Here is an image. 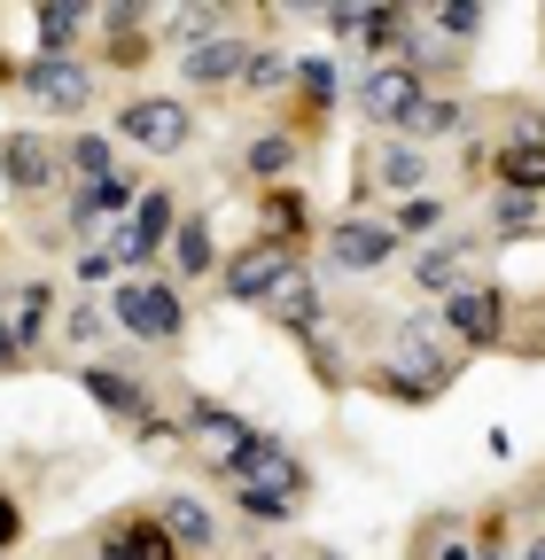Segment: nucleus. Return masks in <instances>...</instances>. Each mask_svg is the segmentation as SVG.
<instances>
[{
  "label": "nucleus",
  "mask_w": 545,
  "mask_h": 560,
  "mask_svg": "<svg viewBox=\"0 0 545 560\" xmlns=\"http://www.w3.org/2000/svg\"><path fill=\"white\" fill-rule=\"evenodd\" d=\"M109 327L132 335V342H156V350H179L187 335V304H179V280H117L109 296Z\"/></svg>",
  "instance_id": "nucleus-1"
},
{
  "label": "nucleus",
  "mask_w": 545,
  "mask_h": 560,
  "mask_svg": "<svg viewBox=\"0 0 545 560\" xmlns=\"http://www.w3.org/2000/svg\"><path fill=\"white\" fill-rule=\"evenodd\" d=\"M179 219L187 210L172 202V187H149L141 202H132V219L109 234V249H117V265H125V280H149V265L172 249V234H179Z\"/></svg>",
  "instance_id": "nucleus-2"
},
{
  "label": "nucleus",
  "mask_w": 545,
  "mask_h": 560,
  "mask_svg": "<svg viewBox=\"0 0 545 560\" xmlns=\"http://www.w3.org/2000/svg\"><path fill=\"white\" fill-rule=\"evenodd\" d=\"M117 140H125V149H149V156H179L195 140V109L172 102V94H132L117 109Z\"/></svg>",
  "instance_id": "nucleus-3"
},
{
  "label": "nucleus",
  "mask_w": 545,
  "mask_h": 560,
  "mask_svg": "<svg viewBox=\"0 0 545 560\" xmlns=\"http://www.w3.org/2000/svg\"><path fill=\"white\" fill-rule=\"evenodd\" d=\"M227 482H234V490H265V499H281V506H304V499H312V467H304L281 436H265V429H257V444L234 459Z\"/></svg>",
  "instance_id": "nucleus-4"
},
{
  "label": "nucleus",
  "mask_w": 545,
  "mask_h": 560,
  "mask_svg": "<svg viewBox=\"0 0 545 560\" xmlns=\"http://www.w3.org/2000/svg\"><path fill=\"white\" fill-rule=\"evenodd\" d=\"M397 249H405L397 226L390 219H367V210H344V219H327V234H320V257L335 272H382Z\"/></svg>",
  "instance_id": "nucleus-5"
},
{
  "label": "nucleus",
  "mask_w": 545,
  "mask_h": 560,
  "mask_svg": "<svg viewBox=\"0 0 545 560\" xmlns=\"http://www.w3.org/2000/svg\"><path fill=\"white\" fill-rule=\"evenodd\" d=\"M421 102H429V86L405 62H367L359 70V109H367V125H382V140H397L405 117H414Z\"/></svg>",
  "instance_id": "nucleus-6"
},
{
  "label": "nucleus",
  "mask_w": 545,
  "mask_h": 560,
  "mask_svg": "<svg viewBox=\"0 0 545 560\" xmlns=\"http://www.w3.org/2000/svg\"><path fill=\"white\" fill-rule=\"evenodd\" d=\"M16 86H24L47 117H79V109L94 102V62H79V55H32Z\"/></svg>",
  "instance_id": "nucleus-7"
},
{
  "label": "nucleus",
  "mask_w": 545,
  "mask_h": 560,
  "mask_svg": "<svg viewBox=\"0 0 545 560\" xmlns=\"http://www.w3.org/2000/svg\"><path fill=\"white\" fill-rule=\"evenodd\" d=\"M444 327H452V342L467 350H507L514 342V319H507V296L499 289H484V280H475V289H460L452 304H444Z\"/></svg>",
  "instance_id": "nucleus-8"
},
{
  "label": "nucleus",
  "mask_w": 545,
  "mask_h": 560,
  "mask_svg": "<svg viewBox=\"0 0 545 560\" xmlns=\"http://www.w3.org/2000/svg\"><path fill=\"white\" fill-rule=\"evenodd\" d=\"M79 389H86V397H94V405L117 420V429H141V436H149L156 420H164L141 374H117V366H102V359H94V366H79Z\"/></svg>",
  "instance_id": "nucleus-9"
},
{
  "label": "nucleus",
  "mask_w": 545,
  "mask_h": 560,
  "mask_svg": "<svg viewBox=\"0 0 545 560\" xmlns=\"http://www.w3.org/2000/svg\"><path fill=\"white\" fill-rule=\"evenodd\" d=\"M179 429L195 436V452L211 459L219 475H234V459L257 444V429H250V420H242V412H227V405H211V397H187V420H179Z\"/></svg>",
  "instance_id": "nucleus-10"
},
{
  "label": "nucleus",
  "mask_w": 545,
  "mask_h": 560,
  "mask_svg": "<svg viewBox=\"0 0 545 560\" xmlns=\"http://www.w3.org/2000/svg\"><path fill=\"white\" fill-rule=\"evenodd\" d=\"M94 552H102V560H187L179 537H172L156 514H109V522L94 529Z\"/></svg>",
  "instance_id": "nucleus-11"
},
{
  "label": "nucleus",
  "mask_w": 545,
  "mask_h": 560,
  "mask_svg": "<svg viewBox=\"0 0 545 560\" xmlns=\"http://www.w3.org/2000/svg\"><path fill=\"white\" fill-rule=\"evenodd\" d=\"M281 265H297V249H289V242H272V234H257L250 249H234V257H227V272H219L227 304H257L272 280H281Z\"/></svg>",
  "instance_id": "nucleus-12"
},
{
  "label": "nucleus",
  "mask_w": 545,
  "mask_h": 560,
  "mask_svg": "<svg viewBox=\"0 0 545 560\" xmlns=\"http://www.w3.org/2000/svg\"><path fill=\"white\" fill-rule=\"evenodd\" d=\"M55 172H62V149H55V140H39V132H9V140H0V179H9L24 202H39V195L55 187Z\"/></svg>",
  "instance_id": "nucleus-13"
},
{
  "label": "nucleus",
  "mask_w": 545,
  "mask_h": 560,
  "mask_svg": "<svg viewBox=\"0 0 545 560\" xmlns=\"http://www.w3.org/2000/svg\"><path fill=\"white\" fill-rule=\"evenodd\" d=\"M257 312H265L272 327H289V335H312V327H320V280H312V265H304V257L281 265V280L257 296Z\"/></svg>",
  "instance_id": "nucleus-14"
},
{
  "label": "nucleus",
  "mask_w": 545,
  "mask_h": 560,
  "mask_svg": "<svg viewBox=\"0 0 545 560\" xmlns=\"http://www.w3.org/2000/svg\"><path fill=\"white\" fill-rule=\"evenodd\" d=\"M250 39L242 32H227V39H211V47H187L179 55V79L195 86V94H219V86H242V70H250Z\"/></svg>",
  "instance_id": "nucleus-15"
},
{
  "label": "nucleus",
  "mask_w": 545,
  "mask_h": 560,
  "mask_svg": "<svg viewBox=\"0 0 545 560\" xmlns=\"http://www.w3.org/2000/svg\"><path fill=\"white\" fill-rule=\"evenodd\" d=\"M367 179L382 187V195H429L437 187V172H429V156L414 149V140H374V156H367Z\"/></svg>",
  "instance_id": "nucleus-16"
},
{
  "label": "nucleus",
  "mask_w": 545,
  "mask_h": 560,
  "mask_svg": "<svg viewBox=\"0 0 545 560\" xmlns=\"http://www.w3.org/2000/svg\"><path fill=\"white\" fill-rule=\"evenodd\" d=\"M467 265H475V242H429L421 257H414V280H421V296H460V289H475L467 280Z\"/></svg>",
  "instance_id": "nucleus-17"
},
{
  "label": "nucleus",
  "mask_w": 545,
  "mask_h": 560,
  "mask_svg": "<svg viewBox=\"0 0 545 560\" xmlns=\"http://www.w3.org/2000/svg\"><path fill=\"white\" fill-rule=\"evenodd\" d=\"M172 280H211V272H227L219 265V242H211V219H202V210H195V219H179V234H172Z\"/></svg>",
  "instance_id": "nucleus-18"
},
{
  "label": "nucleus",
  "mask_w": 545,
  "mask_h": 560,
  "mask_svg": "<svg viewBox=\"0 0 545 560\" xmlns=\"http://www.w3.org/2000/svg\"><path fill=\"white\" fill-rule=\"evenodd\" d=\"M467 125H475V109H467L460 94H429V102H421L414 117H405V132H397V140H414V149H429V140H460Z\"/></svg>",
  "instance_id": "nucleus-19"
},
{
  "label": "nucleus",
  "mask_w": 545,
  "mask_h": 560,
  "mask_svg": "<svg viewBox=\"0 0 545 560\" xmlns=\"http://www.w3.org/2000/svg\"><path fill=\"white\" fill-rule=\"evenodd\" d=\"M47 319H55V289H47V280H16V289H9V327H16V342H24V359L39 350Z\"/></svg>",
  "instance_id": "nucleus-20"
},
{
  "label": "nucleus",
  "mask_w": 545,
  "mask_h": 560,
  "mask_svg": "<svg viewBox=\"0 0 545 560\" xmlns=\"http://www.w3.org/2000/svg\"><path fill=\"white\" fill-rule=\"evenodd\" d=\"M397 62H405V70H414V79H421V86H437V79L452 86V79H460V47H444V39H437L429 24H414V39H405V47H397Z\"/></svg>",
  "instance_id": "nucleus-21"
},
{
  "label": "nucleus",
  "mask_w": 545,
  "mask_h": 560,
  "mask_svg": "<svg viewBox=\"0 0 545 560\" xmlns=\"http://www.w3.org/2000/svg\"><path fill=\"white\" fill-rule=\"evenodd\" d=\"M172 537H179V552H211V537H219V522H211V506L195 499V490H179V499H164V514H156Z\"/></svg>",
  "instance_id": "nucleus-22"
},
{
  "label": "nucleus",
  "mask_w": 545,
  "mask_h": 560,
  "mask_svg": "<svg viewBox=\"0 0 545 560\" xmlns=\"http://www.w3.org/2000/svg\"><path fill=\"white\" fill-rule=\"evenodd\" d=\"M62 172H79V187H94V179H117L125 164H117V149L102 132H71L62 140Z\"/></svg>",
  "instance_id": "nucleus-23"
},
{
  "label": "nucleus",
  "mask_w": 545,
  "mask_h": 560,
  "mask_svg": "<svg viewBox=\"0 0 545 560\" xmlns=\"http://www.w3.org/2000/svg\"><path fill=\"white\" fill-rule=\"evenodd\" d=\"M297 149H304L297 132H257L250 149H242V172H250V179H281V172L297 164Z\"/></svg>",
  "instance_id": "nucleus-24"
},
{
  "label": "nucleus",
  "mask_w": 545,
  "mask_h": 560,
  "mask_svg": "<svg viewBox=\"0 0 545 560\" xmlns=\"http://www.w3.org/2000/svg\"><path fill=\"white\" fill-rule=\"evenodd\" d=\"M257 219H265L272 242H289V249H297V242H304V195H297V187H265Z\"/></svg>",
  "instance_id": "nucleus-25"
},
{
  "label": "nucleus",
  "mask_w": 545,
  "mask_h": 560,
  "mask_svg": "<svg viewBox=\"0 0 545 560\" xmlns=\"http://www.w3.org/2000/svg\"><path fill=\"white\" fill-rule=\"evenodd\" d=\"M421 24H429L444 47H475V39H484V9H467V0H437Z\"/></svg>",
  "instance_id": "nucleus-26"
},
{
  "label": "nucleus",
  "mask_w": 545,
  "mask_h": 560,
  "mask_svg": "<svg viewBox=\"0 0 545 560\" xmlns=\"http://www.w3.org/2000/svg\"><path fill=\"white\" fill-rule=\"evenodd\" d=\"M491 172H499L507 195H545V149H499Z\"/></svg>",
  "instance_id": "nucleus-27"
},
{
  "label": "nucleus",
  "mask_w": 545,
  "mask_h": 560,
  "mask_svg": "<svg viewBox=\"0 0 545 560\" xmlns=\"http://www.w3.org/2000/svg\"><path fill=\"white\" fill-rule=\"evenodd\" d=\"M537 226H545L537 195H507V187H499V202H491V234H499V242H522V234H537Z\"/></svg>",
  "instance_id": "nucleus-28"
},
{
  "label": "nucleus",
  "mask_w": 545,
  "mask_h": 560,
  "mask_svg": "<svg viewBox=\"0 0 545 560\" xmlns=\"http://www.w3.org/2000/svg\"><path fill=\"white\" fill-rule=\"evenodd\" d=\"M281 86H297V55L257 47V55H250V70H242V94H281Z\"/></svg>",
  "instance_id": "nucleus-29"
},
{
  "label": "nucleus",
  "mask_w": 545,
  "mask_h": 560,
  "mask_svg": "<svg viewBox=\"0 0 545 560\" xmlns=\"http://www.w3.org/2000/svg\"><path fill=\"white\" fill-rule=\"evenodd\" d=\"M32 24H39V55H71V47H79V32H86L94 16H86V9H39Z\"/></svg>",
  "instance_id": "nucleus-30"
},
{
  "label": "nucleus",
  "mask_w": 545,
  "mask_h": 560,
  "mask_svg": "<svg viewBox=\"0 0 545 560\" xmlns=\"http://www.w3.org/2000/svg\"><path fill=\"white\" fill-rule=\"evenodd\" d=\"M164 32H172V39H179V55H187V47H211V39H227V16H219V9H179Z\"/></svg>",
  "instance_id": "nucleus-31"
},
{
  "label": "nucleus",
  "mask_w": 545,
  "mask_h": 560,
  "mask_svg": "<svg viewBox=\"0 0 545 560\" xmlns=\"http://www.w3.org/2000/svg\"><path fill=\"white\" fill-rule=\"evenodd\" d=\"M437 219H444V202H437V195H414V202H397V210H390V226H397V242H405V234H429Z\"/></svg>",
  "instance_id": "nucleus-32"
},
{
  "label": "nucleus",
  "mask_w": 545,
  "mask_h": 560,
  "mask_svg": "<svg viewBox=\"0 0 545 560\" xmlns=\"http://www.w3.org/2000/svg\"><path fill=\"white\" fill-rule=\"evenodd\" d=\"M102 312H109V304H71V312H62V335H71V342H102V335H109Z\"/></svg>",
  "instance_id": "nucleus-33"
},
{
  "label": "nucleus",
  "mask_w": 545,
  "mask_h": 560,
  "mask_svg": "<svg viewBox=\"0 0 545 560\" xmlns=\"http://www.w3.org/2000/svg\"><path fill=\"white\" fill-rule=\"evenodd\" d=\"M367 16H374V9H359V0H344V9H327L320 24H327L335 39H367Z\"/></svg>",
  "instance_id": "nucleus-34"
},
{
  "label": "nucleus",
  "mask_w": 545,
  "mask_h": 560,
  "mask_svg": "<svg viewBox=\"0 0 545 560\" xmlns=\"http://www.w3.org/2000/svg\"><path fill=\"white\" fill-rule=\"evenodd\" d=\"M234 506L250 514V522H289L297 506H281V499H265V490H234Z\"/></svg>",
  "instance_id": "nucleus-35"
},
{
  "label": "nucleus",
  "mask_w": 545,
  "mask_h": 560,
  "mask_svg": "<svg viewBox=\"0 0 545 560\" xmlns=\"http://www.w3.org/2000/svg\"><path fill=\"white\" fill-rule=\"evenodd\" d=\"M24 537V506H16V490H0V552H9Z\"/></svg>",
  "instance_id": "nucleus-36"
},
{
  "label": "nucleus",
  "mask_w": 545,
  "mask_h": 560,
  "mask_svg": "<svg viewBox=\"0 0 545 560\" xmlns=\"http://www.w3.org/2000/svg\"><path fill=\"white\" fill-rule=\"evenodd\" d=\"M514 560H545V537H530V545H514Z\"/></svg>",
  "instance_id": "nucleus-37"
},
{
  "label": "nucleus",
  "mask_w": 545,
  "mask_h": 560,
  "mask_svg": "<svg viewBox=\"0 0 545 560\" xmlns=\"http://www.w3.org/2000/svg\"><path fill=\"white\" fill-rule=\"evenodd\" d=\"M304 560H344V552H304Z\"/></svg>",
  "instance_id": "nucleus-38"
}]
</instances>
